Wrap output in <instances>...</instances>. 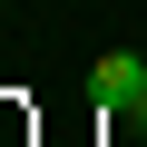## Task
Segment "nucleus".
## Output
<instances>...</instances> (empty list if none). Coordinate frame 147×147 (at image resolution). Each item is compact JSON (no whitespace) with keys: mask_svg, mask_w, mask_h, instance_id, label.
Instances as JSON below:
<instances>
[{"mask_svg":"<svg viewBox=\"0 0 147 147\" xmlns=\"http://www.w3.org/2000/svg\"><path fill=\"white\" fill-rule=\"evenodd\" d=\"M88 98H98L108 118H127V108H147V49H108V59L88 69Z\"/></svg>","mask_w":147,"mask_h":147,"instance_id":"1","label":"nucleus"},{"mask_svg":"<svg viewBox=\"0 0 147 147\" xmlns=\"http://www.w3.org/2000/svg\"><path fill=\"white\" fill-rule=\"evenodd\" d=\"M137 49H147V39H137Z\"/></svg>","mask_w":147,"mask_h":147,"instance_id":"2","label":"nucleus"}]
</instances>
